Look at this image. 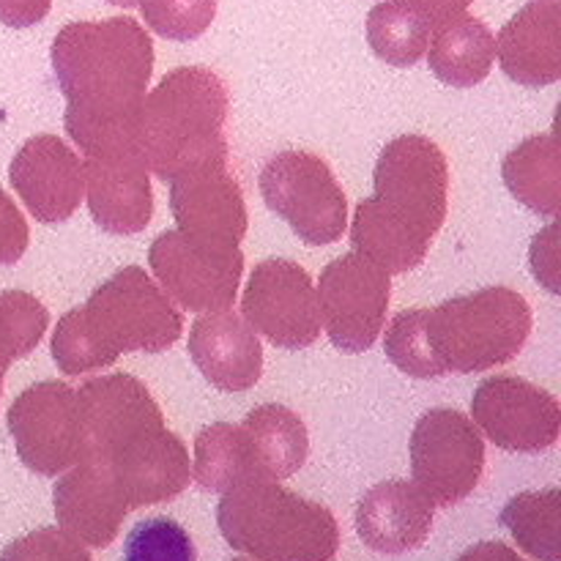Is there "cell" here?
<instances>
[{
	"mask_svg": "<svg viewBox=\"0 0 561 561\" xmlns=\"http://www.w3.org/2000/svg\"><path fill=\"white\" fill-rule=\"evenodd\" d=\"M192 480L211 493H225L241 482L261 480L241 425L214 422L197 433Z\"/></svg>",
	"mask_w": 561,
	"mask_h": 561,
	"instance_id": "26",
	"label": "cell"
},
{
	"mask_svg": "<svg viewBox=\"0 0 561 561\" xmlns=\"http://www.w3.org/2000/svg\"><path fill=\"white\" fill-rule=\"evenodd\" d=\"M502 526L537 561H561V491L518 493L502 510Z\"/></svg>",
	"mask_w": 561,
	"mask_h": 561,
	"instance_id": "28",
	"label": "cell"
},
{
	"mask_svg": "<svg viewBox=\"0 0 561 561\" xmlns=\"http://www.w3.org/2000/svg\"><path fill=\"white\" fill-rule=\"evenodd\" d=\"M55 80L66 96V135L88 159L140 157L137 115L153 75V42L131 16L69 22L55 36Z\"/></svg>",
	"mask_w": 561,
	"mask_h": 561,
	"instance_id": "1",
	"label": "cell"
},
{
	"mask_svg": "<svg viewBox=\"0 0 561 561\" xmlns=\"http://www.w3.org/2000/svg\"><path fill=\"white\" fill-rule=\"evenodd\" d=\"M433 510L436 504L414 482H378L356 504V531L367 548L398 557L425 546L433 529Z\"/></svg>",
	"mask_w": 561,
	"mask_h": 561,
	"instance_id": "20",
	"label": "cell"
},
{
	"mask_svg": "<svg viewBox=\"0 0 561 561\" xmlns=\"http://www.w3.org/2000/svg\"><path fill=\"white\" fill-rule=\"evenodd\" d=\"M142 20L170 42H195L211 27L217 0H137Z\"/></svg>",
	"mask_w": 561,
	"mask_h": 561,
	"instance_id": "30",
	"label": "cell"
},
{
	"mask_svg": "<svg viewBox=\"0 0 561 561\" xmlns=\"http://www.w3.org/2000/svg\"><path fill=\"white\" fill-rule=\"evenodd\" d=\"M471 416L480 433L507 453H542L561 433L559 400L518 376L485 378L471 398Z\"/></svg>",
	"mask_w": 561,
	"mask_h": 561,
	"instance_id": "14",
	"label": "cell"
},
{
	"mask_svg": "<svg viewBox=\"0 0 561 561\" xmlns=\"http://www.w3.org/2000/svg\"><path fill=\"white\" fill-rule=\"evenodd\" d=\"M124 561H197L190 531L173 518H146L126 535Z\"/></svg>",
	"mask_w": 561,
	"mask_h": 561,
	"instance_id": "31",
	"label": "cell"
},
{
	"mask_svg": "<svg viewBox=\"0 0 561 561\" xmlns=\"http://www.w3.org/2000/svg\"><path fill=\"white\" fill-rule=\"evenodd\" d=\"M228 88L206 66H179L146 93L137 115V153L157 179L228 157L222 126L228 121Z\"/></svg>",
	"mask_w": 561,
	"mask_h": 561,
	"instance_id": "4",
	"label": "cell"
},
{
	"mask_svg": "<svg viewBox=\"0 0 561 561\" xmlns=\"http://www.w3.org/2000/svg\"><path fill=\"white\" fill-rule=\"evenodd\" d=\"M392 274L378 268L359 252L329 263L318 279V310L329 340L343 354H365L387 323L392 299Z\"/></svg>",
	"mask_w": 561,
	"mask_h": 561,
	"instance_id": "9",
	"label": "cell"
},
{
	"mask_svg": "<svg viewBox=\"0 0 561 561\" xmlns=\"http://www.w3.org/2000/svg\"><path fill=\"white\" fill-rule=\"evenodd\" d=\"M190 359L219 392H247L263 376V345L230 310L203 312L190 329Z\"/></svg>",
	"mask_w": 561,
	"mask_h": 561,
	"instance_id": "19",
	"label": "cell"
},
{
	"mask_svg": "<svg viewBox=\"0 0 561 561\" xmlns=\"http://www.w3.org/2000/svg\"><path fill=\"white\" fill-rule=\"evenodd\" d=\"M217 524L233 551L255 561H332L340 526L332 510L274 480H252L225 491Z\"/></svg>",
	"mask_w": 561,
	"mask_h": 561,
	"instance_id": "5",
	"label": "cell"
},
{
	"mask_svg": "<svg viewBox=\"0 0 561 561\" xmlns=\"http://www.w3.org/2000/svg\"><path fill=\"white\" fill-rule=\"evenodd\" d=\"M433 25L409 0H383L367 14V44L389 66L420 64L431 44Z\"/></svg>",
	"mask_w": 561,
	"mask_h": 561,
	"instance_id": "27",
	"label": "cell"
},
{
	"mask_svg": "<svg viewBox=\"0 0 561 561\" xmlns=\"http://www.w3.org/2000/svg\"><path fill=\"white\" fill-rule=\"evenodd\" d=\"M107 3H113V5H121V9H135V5H137V0H107Z\"/></svg>",
	"mask_w": 561,
	"mask_h": 561,
	"instance_id": "38",
	"label": "cell"
},
{
	"mask_svg": "<svg viewBox=\"0 0 561 561\" xmlns=\"http://www.w3.org/2000/svg\"><path fill=\"white\" fill-rule=\"evenodd\" d=\"M531 268L537 283L546 285L551 294H559V225L551 222L531 241Z\"/></svg>",
	"mask_w": 561,
	"mask_h": 561,
	"instance_id": "34",
	"label": "cell"
},
{
	"mask_svg": "<svg viewBox=\"0 0 561 561\" xmlns=\"http://www.w3.org/2000/svg\"><path fill=\"white\" fill-rule=\"evenodd\" d=\"M49 327V312L27 290H3L0 294V373L11 362L22 359L42 343Z\"/></svg>",
	"mask_w": 561,
	"mask_h": 561,
	"instance_id": "29",
	"label": "cell"
},
{
	"mask_svg": "<svg viewBox=\"0 0 561 561\" xmlns=\"http://www.w3.org/2000/svg\"><path fill=\"white\" fill-rule=\"evenodd\" d=\"M261 195L279 219L310 247L343 239L348 228V201L327 159L288 148L263 164Z\"/></svg>",
	"mask_w": 561,
	"mask_h": 561,
	"instance_id": "7",
	"label": "cell"
},
{
	"mask_svg": "<svg viewBox=\"0 0 561 561\" xmlns=\"http://www.w3.org/2000/svg\"><path fill=\"white\" fill-rule=\"evenodd\" d=\"M233 561H250V559H233Z\"/></svg>",
	"mask_w": 561,
	"mask_h": 561,
	"instance_id": "40",
	"label": "cell"
},
{
	"mask_svg": "<svg viewBox=\"0 0 561 561\" xmlns=\"http://www.w3.org/2000/svg\"><path fill=\"white\" fill-rule=\"evenodd\" d=\"M455 561H524L518 551H513L510 546H504V542H477V546H471L469 551L460 553Z\"/></svg>",
	"mask_w": 561,
	"mask_h": 561,
	"instance_id": "37",
	"label": "cell"
},
{
	"mask_svg": "<svg viewBox=\"0 0 561 561\" xmlns=\"http://www.w3.org/2000/svg\"><path fill=\"white\" fill-rule=\"evenodd\" d=\"M241 312L252 332L285 351L310 348L321 337V310L312 277L285 257L261 261L250 274Z\"/></svg>",
	"mask_w": 561,
	"mask_h": 561,
	"instance_id": "10",
	"label": "cell"
},
{
	"mask_svg": "<svg viewBox=\"0 0 561 561\" xmlns=\"http://www.w3.org/2000/svg\"><path fill=\"white\" fill-rule=\"evenodd\" d=\"M60 529L91 548H107L131 513L107 466L82 460L64 471L53 491Z\"/></svg>",
	"mask_w": 561,
	"mask_h": 561,
	"instance_id": "17",
	"label": "cell"
},
{
	"mask_svg": "<svg viewBox=\"0 0 561 561\" xmlns=\"http://www.w3.org/2000/svg\"><path fill=\"white\" fill-rule=\"evenodd\" d=\"M427 44V66L453 88H474L491 75L496 60V36L482 20L460 14L433 27Z\"/></svg>",
	"mask_w": 561,
	"mask_h": 561,
	"instance_id": "23",
	"label": "cell"
},
{
	"mask_svg": "<svg viewBox=\"0 0 561 561\" xmlns=\"http://www.w3.org/2000/svg\"><path fill=\"white\" fill-rule=\"evenodd\" d=\"M252 460L261 480H288L310 455V436L296 411L288 405L263 403L241 422Z\"/></svg>",
	"mask_w": 561,
	"mask_h": 561,
	"instance_id": "24",
	"label": "cell"
},
{
	"mask_svg": "<svg viewBox=\"0 0 561 561\" xmlns=\"http://www.w3.org/2000/svg\"><path fill=\"white\" fill-rule=\"evenodd\" d=\"M85 195L93 222L104 233L135 236L151 222L153 192L140 157L88 159Z\"/></svg>",
	"mask_w": 561,
	"mask_h": 561,
	"instance_id": "22",
	"label": "cell"
},
{
	"mask_svg": "<svg viewBox=\"0 0 561 561\" xmlns=\"http://www.w3.org/2000/svg\"><path fill=\"white\" fill-rule=\"evenodd\" d=\"M499 64L510 80L546 88L561 80V5L559 0L526 3L496 38Z\"/></svg>",
	"mask_w": 561,
	"mask_h": 561,
	"instance_id": "21",
	"label": "cell"
},
{
	"mask_svg": "<svg viewBox=\"0 0 561 561\" xmlns=\"http://www.w3.org/2000/svg\"><path fill=\"white\" fill-rule=\"evenodd\" d=\"M82 460H107L137 438L164 427L146 383L129 373L99 376L75 389Z\"/></svg>",
	"mask_w": 561,
	"mask_h": 561,
	"instance_id": "13",
	"label": "cell"
},
{
	"mask_svg": "<svg viewBox=\"0 0 561 561\" xmlns=\"http://www.w3.org/2000/svg\"><path fill=\"white\" fill-rule=\"evenodd\" d=\"M22 466L33 474L58 477L80 463V420L75 387L42 381L20 392L5 414Z\"/></svg>",
	"mask_w": 561,
	"mask_h": 561,
	"instance_id": "11",
	"label": "cell"
},
{
	"mask_svg": "<svg viewBox=\"0 0 561 561\" xmlns=\"http://www.w3.org/2000/svg\"><path fill=\"white\" fill-rule=\"evenodd\" d=\"M170 208L186 239L217 250H239L247 206L228 157L211 159L170 179Z\"/></svg>",
	"mask_w": 561,
	"mask_h": 561,
	"instance_id": "15",
	"label": "cell"
},
{
	"mask_svg": "<svg viewBox=\"0 0 561 561\" xmlns=\"http://www.w3.org/2000/svg\"><path fill=\"white\" fill-rule=\"evenodd\" d=\"M3 376L5 373H0V394H3Z\"/></svg>",
	"mask_w": 561,
	"mask_h": 561,
	"instance_id": "39",
	"label": "cell"
},
{
	"mask_svg": "<svg viewBox=\"0 0 561 561\" xmlns=\"http://www.w3.org/2000/svg\"><path fill=\"white\" fill-rule=\"evenodd\" d=\"M27 241H31V230H27L25 217L9 192L0 190V266H14L25 255Z\"/></svg>",
	"mask_w": 561,
	"mask_h": 561,
	"instance_id": "33",
	"label": "cell"
},
{
	"mask_svg": "<svg viewBox=\"0 0 561 561\" xmlns=\"http://www.w3.org/2000/svg\"><path fill=\"white\" fill-rule=\"evenodd\" d=\"M9 181L38 222L58 225L85 197V162L60 137L36 135L11 159Z\"/></svg>",
	"mask_w": 561,
	"mask_h": 561,
	"instance_id": "16",
	"label": "cell"
},
{
	"mask_svg": "<svg viewBox=\"0 0 561 561\" xmlns=\"http://www.w3.org/2000/svg\"><path fill=\"white\" fill-rule=\"evenodd\" d=\"M184 332L173 299L140 266L104 279L82 307L66 312L53 334V359L66 376L113 367L131 351L162 354Z\"/></svg>",
	"mask_w": 561,
	"mask_h": 561,
	"instance_id": "3",
	"label": "cell"
},
{
	"mask_svg": "<svg viewBox=\"0 0 561 561\" xmlns=\"http://www.w3.org/2000/svg\"><path fill=\"white\" fill-rule=\"evenodd\" d=\"M96 463L107 466L129 510L173 502L190 488L192 480L186 444L168 427L137 438L113 458Z\"/></svg>",
	"mask_w": 561,
	"mask_h": 561,
	"instance_id": "18",
	"label": "cell"
},
{
	"mask_svg": "<svg viewBox=\"0 0 561 561\" xmlns=\"http://www.w3.org/2000/svg\"><path fill=\"white\" fill-rule=\"evenodd\" d=\"M411 477L436 507L469 499L485 471V442L474 422L455 409H431L411 433Z\"/></svg>",
	"mask_w": 561,
	"mask_h": 561,
	"instance_id": "8",
	"label": "cell"
},
{
	"mask_svg": "<svg viewBox=\"0 0 561 561\" xmlns=\"http://www.w3.org/2000/svg\"><path fill=\"white\" fill-rule=\"evenodd\" d=\"M153 277L181 310H228L239 294L244 255L241 250H217L186 239L181 230H164L148 250Z\"/></svg>",
	"mask_w": 561,
	"mask_h": 561,
	"instance_id": "12",
	"label": "cell"
},
{
	"mask_svg": "<svg viewBox=\"0 0 561 561\" xmlns=\"http://www.w3.org/2000/svg\"><path fill=\"white\" fill-rule=\"evenodd\" d=\"M0 561H93L77 537L58 526H44L20 540L9 542L0 553Z\"/></svg>",
	"mask_w": 561,
	"mask_h": 561,
	"instance_id": "32",
	"label": "cell"
},
{
	"mask_svg": "<svg viewBox=\"0 0 561 561\" xmlns=\"http://www.w3.org/2000/svg\"><path fill=\"white\" fill-rule=\"evenodd\" d=\"M531 334V307L518 290L482 288L425 310V340L436 378L485 373L513 362Z\"/></svg>",
	"mask_w": 561,
	"mask_h": 561,
	"instance_id": "6",
	"label": "cell"
},
{
	"mask_svg": "<svg viewBox=\"0 0 561 561\" xmlns=\"http://www.w3.org/2000/svg\"><path fill=\"white\" fill-rule=\"evenodd\" d=\"M373 184L376 195L359 201L351 222L354 252L387 274L422 266L447 219V157L431 137H394L378 157Z\"/></svg>",
	"mask_w": 561,
	"mask_h": 561,
	"instance_id": "2",
	"label": "cell"
},
{
	"mask_svg": "<svg viewBox=\"0 0 561 561\" xmlns=\"http://www.w3.org/2000/svg\"><path fill=\"white\" fill-rule=\"evenodd\" d=\"M502 175L520 206L557 219L561 211V148L557 131L535 135L504 157Z\"/></svg>",
	"mask_w": 561,
	"mask_h": 561,
	"instance_id": "25",
	"label": "cell"
},
{
	"mask_svg": "<svg viewBox=\"0 0 561 561\" xmlns=\"http://www.w3.org/2000/svg\"><path fill=\"white\" fill-rule=\"evenodd\" d=\"M53 9V0H0V22L9 27H33Z\"/></svg>",
	"mask_w": 561,
	"mask_h": 561,
	"instance_id": "35",
	"label": "cell"
},
{
	"mask_svg": "<svg viewBox=\"0 0 561 561\" xmlns=\"http://www.w3.org/2000/svg\"><path fill=\"white\" fill-rule=\"evenodd\" d=\"M409 3L436 27L442 25V22L466 14V9H469L474 0H409Z\"/></svg>",
	"mask_w": 561,
	"mask_h": 561,
	"instance_id": "36",
	"label": "cell"
}]
</instances>
